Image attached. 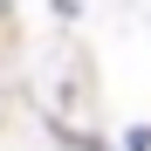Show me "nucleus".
Masks as SVG:
<instances>
[{
  "label": "nucleus",
  "mask_w": 151,
  "mask_h": 151,
  "mask_svg": "<svg viewBox=\"0 0 151 151\" xmlns=\"http://www.w3.org/2000/svg\"><path fill=\"white\" fill-rule=\"evenodd\" d=\"M7 7H14V0H0V21H7Z\"/></svg>",
  "instance_id": "f257e3e1"
}]
</instances>
